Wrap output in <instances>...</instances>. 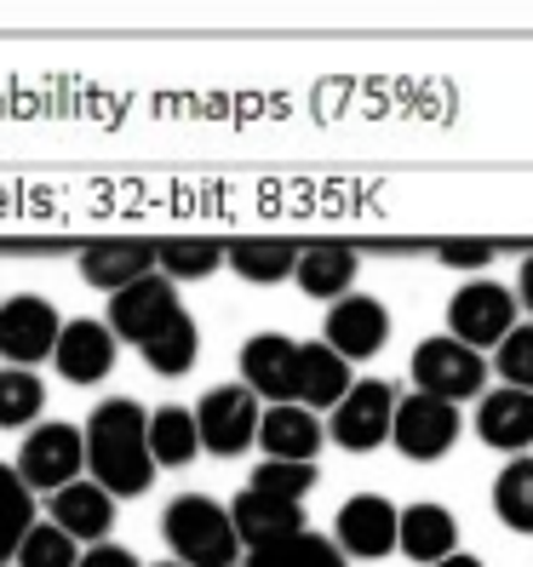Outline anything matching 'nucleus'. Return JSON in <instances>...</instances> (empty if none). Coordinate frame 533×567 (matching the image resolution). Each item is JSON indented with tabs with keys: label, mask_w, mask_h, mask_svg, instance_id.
Listing matches in <instances>:
<instances>
[{
	"label": "nucleus",
	"mask_w": 533,
	"mask_h": 567,
	"mask_svg": "<svg viewBox=\"0 0 533 567\" xmlns=\"http://www.w3.org/2000/svg\"><path fill=\"white\" fill-rule=\"evenodd\" d=\"M356 270H361L356 247H345V241H310V247H298L293 281L305 287L310 298H327V305H339V298L356 287Z\"/></svg>",
	"instance_id": "nucleus-22"
},
{
	"label": "nucleus",
	"mask_w": 533,
	"mask_h": 567,
	"mask_svg": "<svg viewBox=\"0 0 533 567\" xmlns=\"http://www.w3.org/2000/svg\"><path fill=\"white\" fill-rule=\"evenodd\" d=\"M35 527V493L18 482L12 464H0V567L18 556V539Z\"/></svg>",
	"instance_id": "nucleus-29"
},
{
	"label": "nucleus",
	"mask_w": 533,
	"mask_h": 567,
	"mask_svg": "<svg viewBox=\"0 0 533 567\" xmlns=\"http://www.w3.org/2000/svg\"><path fill=\"white\" fill-rule=\"evenodd\" d=\"M224 264V241H207V236H166L155 241V270L166 281H207Z\"/></svg>",
	"instance_id": "nucleus-26"
},
{
	"label": "nucleus",
	"mask_w": 533,
	"mask_h": 567,
	"mask_svg": "<svg viewBox=\"0 0 533 567\" xmlns=\"http://www.w3.org/2000/svg\"><path fill=\"white\" fill-rule=\"evenodd\" d=\"M293 367H298V339H287V332H253L242 344V384L270 408L293 402Z\"/></svg>",
	"instance_id": "nucleus-16"
},
{
	"label": "nucleus",
	"mask_w": 533,
	"mask_h": 567,
	"mask_svg": "<svg viewBox=\"0 0 533 567\" xmlns=\"http://www.w3.org/2000/svg\"><path fill=\"white\" fill-rule=\"evenodd\" d=\"M229 527H236V539L247 550H264V545H281L293 533H305V505H293V498H276V493H258V487H242L229 498Z\"/></svg>",
	"instance_id": "nucleus-14"
},
{
	"label": "nucleus",
	"mask_w": 533,
	"mask_h": 567,
	"mask_svg": "<svg viewBox=\"0 0 533 567\" xmlns=\"http://www.w3.org/2000/svg\"><path fill=\"white\" fill-rule=\"evenodd\" d=\"M75 567H144V561L132 556L126 545H110V539H104V545H86Z\"/></svg>",
	"instance_id": "nucleus-35"
},
{
	"label": "nucleus",
	"mask_w": 533,
	"mask_h": 567,
	"mask_svg": "<svg viewBox=\"0 0 533 567\" xmlns=\"http://www.w3.org/2000/svg\"><path fill=\"white\" fill-rule=\"evenodd\" d=\"M488 373H499L505 390H527L533 395V321H516L505 339L493 344V367H488Z\"/></svg>",
	"instance_id": "nucleus-31"
},
{
	"label": "nucleus",
	"mask_w": 533,
	"mask_h": 567,
	"mask_svg": "<svg viewBox=\"0 0 533 567\" xmlns=\"http://www.w3.org/2000/svg\"><path fill=\"white\" fill-rule=\"evenodd\" d=\"M144 424L150 413L132 402V395H110L98 402L86 430H81V447H86V482H98L110 498H139L155 487V458L144 442Z\"/></svg>",
	"instance_id": "nucleus-1"
},
{
	"label": "nucleus",
	"mask_w": 533,
	"mask_h": 567,
	"mask_svg": "<svg viewBox=\"0 0 533 567\" xmlns=\"http://www.w3.org/2000/svg\"><path fill=\"white\" fill-rule=\"evenodd\" d=\"M396 550H402L408 561L430 567L459 550V522L448 505H430V498H419V505L396 511Z\"/></svg>",
	"instance_id": "nucleus-19"
},
{
	"label": "nucleus",
	"mask_w": 533,
	"mask_h": 567,
	"mask_svg": "<svg viewBox=\"0 0 533 567\" xmlns=\"http://www.w3.org/2000/svg\"><path fill=\"white\" fill-rule=\"evenodd\" d=\"M184 305H178V287L166 281V276H144V281H132V287H121L115 298H110V332H115V344L126 339V344H150L155 332L173 321Z\"/></svg>",
	"instance_id": "nucleus-11"
},
{
	"label": "nucleus",
	"mask_w": 533,
	"mask_h": 567,
	"mask_svg": "<svg viewBox=\"0 0 533 567\" xmlns=\"http://www.w3.org/2000/svg\"><path fill=\"white\" fill-rule=\"evenodd\" d=\"M81 276H86V287L115 298L121 287L155 276V241H92V247H81Z\"/></svg>",
	"instance_id": "nucleus-21"
},
{
	"label": "nucleus",
	"mask_w": 533,
	"mask_h": 567,
	"mask_svg": "<svg viewBox=\"0 0 533 567\" xmlns=\"http://www.w3.org/2000/svg\"><path fill=\"white\" fill-rule=\"evenodd\" d=\"M144 442L155 471H184V464L202 453V436H195V413L189 408H155L144 424Z\"/></svg>",
	"instance_id": "nucleus-23"
},
{
	"label": "nucleus",
	"mask_w": 533,
	"mask_h": 567,
	"mask_svg": "<svg viewBox=\"0 0 533 567\" xmlns=\"http://www.w3.org/2000/svg\"><path fill=\"white\" fill-rule=\"evenodd\" d=\"M18 482L29 487V493H58V487H70V482H81V471H86V447H81V430L75 424H35L29 430V442L18 447Z\"/></svg>",
	"instance_id": "nucleus-5"
},
{
	"label": "nucleus",
	"mask_w": 533,
	"mask_h": 567,
	"mask_svg": "<svg viewBox=\"0 0 533 567\" xmlns=\"http://www.w3.org/2000/svg\"><path fill=\"white\" fill-rule=\"evenodd\" d=\"M390 339V310L373 292H345L321 321V344L339 361H373Z\"/></svg>",
	"instance_id": "nucleus-9"
},
{
	"label": "nucleus",
	"mask_w": 533,
	"mask_h": 567,
	"mask_svg": "<svg viewBox=\"0 0 533 567\" xmlns=\"http://www.w3.org/2000/svg\"><path fill=\"white\" fill-rule=\"evenodd\" d=\"M390 419H396V384L356 379L327 419V442H339L345 453H373L390 442Z\"/></svg>",
	"instance_id": "nucleus-8"
},
{
	"label": "nucleus",
	"mask_w": 533,
	"mask_h": 567,
	"mask_svg": "<svg viewBox=\"0 0 533 567\" xmlns=\"http://www.w3.org/2000/svg\"><path fill=\"white\" fill-rule=\"evenodd\" d=\"M516 316H522V305H516L511 287H499V281H464L448 298V339L471 344V350H493L516 327Z\"/></svg>",
	"instance_id": "nucleus-7"
},
{
	"label": "nucleus",
	"mask_w": 533,
	"mask_h": 567,
	"mask_svg": "<svg viewBox=\"0 0 533 567\" xmlns=\"http://www.w3.org/2000/svg\"><path fill=\"white\" fill-rule=\"evenodd\" d=\"M155 567H184V561H155Z\"/></svg>",
	"instance_id": "nucleus-38"
},
{
	"label": "nucleus",
	"mask_w": 533,
	"mask_h": 567,
	"mask_svg": "<svg viewBox=\"0 0 533 567\" xmlns=\"http://www.w3.org/2000/svg\"><path fill=\"white\" fill-rule=\"evenodd\" d=\"M258 413L264 402L247 384H213L202 395V408H195V436H202L213 458H242L258 436Z\"/></svg>",
	"instance_id": "nucleus-6"
},
{
	"label": "nucleus",
	"mask_w": 533,
	"mask_h": 567,
	"mask_svg": "<svg viewBox=\"0 0 533 567\" xmlns=\"http://www.w3.org/2000/svg\"><path fill=\"white\" fill-rule=\"evenodd\" d=\"M195 355H202V327H195L189 310H178V316L144 344V367H150L155 379H184L189 367H195Z\"/></svg>",
	"instance_id": "nucleus-25"
},
{
	"label": "nucleus",
	"mask_w": 533,
	"mask_h": 567,
	"mask_svg": "<svg viewBox=\"0 0 533 567\" xmlns=\"http://www.w3.org/2000/svg\"><path fill=\"white\" fill-rule=\"evenodd\" d=\"M332 545L345 561H385L396 550V505L385 493H356L332 516Z\"/></svg>",
	"instance_id": "nucleus-10"
},
{
	"label": "nucleus",
	"mask_w": 533,
	"mask_h": 567,
	"mask_svg": "<svg viewBox=\"0 0 533 567\" xmlns=\"http://www.w3.org/2000/svg\"><path fill=\"white\" fill-rule=\"evenodd\" d=\"M511 292H516V305L533 316V252L522 258V276H516V287H511Z\"/></svg>",
	"instance_id": "nucleus-36"
},
{
	"label": "nucleus",
	"mask_w": 533,
	"mask_h": 567,
	"mask_svg": "<svg viewBox=\"0 0 533 567\" xmlns=\"http://www.w3.org/2000/svg\"><path fill=\"white\" fill-rule=\"evenodd\" d=\"M476 436L493 453H527L533 447V395L527 390H482L476 395Z\"/></svg>",
	"instance_id": "nucleus-17"
},
{
	"label": "nucleus",
	"mask_w": 533,
	"mask_h": 567,
	"mask_svg": "<svg viewBox=\"0 0 533 567\" xmlns=\"http://www.w3.org/2000/svg\"><path fill=\"white\" fill-rule=\"evenodd\" d=\"M350 361H339L327 344H298V367H293V408L310 413H332L350 390Z\"/></svg>",
	"instance_id": "nucleus-20"
},
{
	"label": "nucleus",
	"mask_w": 533,
	"mask_h": 567,
	"mask_svg": "<svg viewBox=\"0 0 533 567\" xmlns=\"http://www.w3.org/2000/svg\"><path fill=\"white\" fill-rule=\"evenodd\" d=\"M47 408V384L35 379V367H0V430L35 424Z\"/></svg>",
	"instance_id": "nucleus-30"
},
{
	"label": "nucleus",
	"mask_w": 533,
	"mask_h": 567,
	"mask_svg": "<svg viewBox=\"0 0 533 567\" xmlns=\"http://www.w3.org/2000/svg\"><path fill=\"white\" fill-rule=\"evenodd\" d=\"M430 567H488L482 556H471V550H453V556H442V561H430Z\"/></svg>",
	"instance_id": "nucleus-37"
},
{
	"label": "nucleus",
	"mask_w": 533,
	"mask_h": 567,
	"mask_svg": "<svg viewBox=\"0 0 533 567\" xmlns=\"http://www.w3.org/2000/svg\"><path fill=\"white\" fill-rule=\"evenodd\" d=\"M459 430H464V419H459L453 402H437V395H419V390H413V395H396L390 447L402 453V458H413V464L448 458L453 442H459Z\"/></svg>",
	"instance_id": "nucleus-4"
},
{
	"label": "nucleus",
	"mask_w": 533,
	"mask_h": 567,
	"mask_svg": "<svg viewBox=\"0 0 533 567\" xmlns=\"http://www.w3.org/2000/svg\"><path fill=\"white\" fill-rule=\"evenodd\" d=\"M58 310H52V298L41 292H18L0 305V355H7V367H35L52 355L58 344Z\"/></svg>",
	"instance_id": "nucleus-12"
},
{
	"label": "nucleus",
	"mask_w": 533,
	"mask_h": 567,
	"mask_svg": "<svg viewBox=\"0 0 533 567\" xmlns=\"http://www.w3.org/2000/svg\"><path fill=\"white\" fill-rule=\"evenodd\" d=\"M115 332L104 327V321H92V316H81V321H63L58 327V344H52V361H58V373H63V384H104L110 373H115Z\"/></svg>",
	"instance_id": "nucleus-13"
},
{
	"label": "nucleus",
	"mask_w": 533,
	"mask_h": 567,
	"mask_svg": "<svg viewBox=\"0 0 533 567\" xmlns=\"http://www.w3.org/2000/svg\"><path fill=\"white\" fill-rule=\"evenodd\" d=\"M413 390L419 395H437V402H471V395L488 390V355L448 339V332H437V339H419L413 344Z\"/></svg>",
	"instance_id": "nucleus-3"
},
{
	"label": "nucleus",
	"mask_w": 533,
	"mask_h": 567,
	"mask_svg": "<svg viewBox=\"0 0 533 567\" xmlns=\"http://www.w3.org/2000/svg\"><path fill=\"white\" fill-rule=\"evenodd\" d=\"M52 527H63L75 545H104L115 533V498L81 476V482L52 493Z\"/></svg>",
	"instance_id": "nucleus-18"
},
{
	"label": "nucleus",
	"mask_w": 533,
	"mask_h": 567,
	"mask_svg": "<svg viewBox=\"0 0 533 567\" xmlns=\"http://www.w3.org/2000/svg\"><path fill=\"white\" fill-rule=\"evenodd\" d=\"M258 493H276V498H293V505H305V493L316 487V464H281V458H264L253 482Z\"/></svg>",
	"instance_id": "nucleus-33"
},
{
	"label": "nucleus",
	"mask_w": 533,
	"mask_h": 567,
	"mask_svg": "<svg viewBox=\"0 0 533 567\" xmlns=\"http://www.w3.org/2000/svg\"><path fill=\"white\" fill-rule=\"evenodd\" d=\"M437 258L448 270H482L488 258H499V247L493 241H437Z\"/></svg>",
	"instance_id": "nucleus-34"
},
{
	"label": "nucleus",
	"mask_w": 533,
	"mask_h": 567,
	"mask_svg": "<svg viewBox=\"0 0 533 567\" xmlns=\"http://www.w3.org/2000/svg\"><path fill=\"white\" fill-rule=\"evenodd\" d=\"M18 567H75L81 561V545L70 539L63 527H52V522H35L18 539V556H12Z\"/></svg>",
	"instance_id": "nucleus-32"
},
{
	"label": "nucleus",
	"mask_w": 533,
	"mask_h": 567,
	"mask_svg": "<svg viewBox=\"0 0 533 567\" xmlns=\"http://www.w3.org/2000/svg\"><path fill=\"white\" fill-rule=\"evenodd\" d=\"M242 567H350L345 556H339V545L327 539V533H293V539H281V545H264V550H247V561Z\"/></svg>",
	"instance_id": "nucleus-28"
},
{
	"label": "nucleus",
	"mask_w": 533,
	"mask_h": 567,
	"mask_svg": "<svg viewBox=\"0 0 533 567\" xmlns=\"http://www.w3.org/2000/svg\"><path fill=\"white\" fill-rule=\"evenodd\" d=\"M161 533L184 567H242V539L229 527V511L207 493H178L161 516Z\"/></svg>",
	"instance_id": "nucleus-2"
},
{
	"label": "nucleus",
	"mask_w": 533,
	"mask_h": 567,
	"mask_svg": "<svg viewBox=\"0 0 533 567\" xmlns=\"http://www.w3.org/2000/svg\"><path fill=\"white\" fill-rule=\"evenodd\" d=\"M253 447H264V458H281V464H316L327 447V424H321V413L293 408V402L264 408Z\"/></svg>",
	"instance_id": "nucleus-15"
},
{
	"label": "nucleus",
	"mask_w": 533,
	"mask_h": 567,
	"mask_svg": "<svg viewBox=\"0 0 533 567\" xmlns=\"http://www.w3.org/2000/svg\"><path fill=\"white\" fill-rule=\"evenodd\" d=\"M224 264L236 270L242 281L253 287H276L293 276V264H298V241H270V236H253V241H229L224 247Z\"/></svg>",
	"instance_id": "nucleus-24"
},
{
	"label": "nucleus",
	"mask_w": 533,
	"mask_h": 567,
	"mask_svg": "<svg viewBox=\"0 0 533 567\" xmlns=\"http://www.w3.org/2000/svg\"><path fill=\"white\" fill-rule=\"evenodd\" d=\"M493 516L511 533H533V453H516L493 476Z\"/></svg>",
	"instance_id": "nucleus-27"
}]
</instances>
